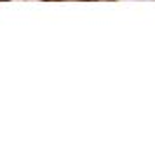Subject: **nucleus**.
I'll list each match as a JSON object with an SVG mask.
<instances>
[]
</instances>
